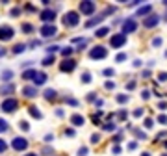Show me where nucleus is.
<instances>
[{"label": "nucleus", "mask_w": 167, "mask_h": 156, "mask_svg": "<svg viewBox=\"0 0 167 156\" xmlns=\"http://www.w3.org/2000/svg\"><path fill=\"white\" fill-rule=\"evenodd\" d=\"M78 23H80V19H78V13H76V11H69V13H65L63 24H65L67 28H73V26H76Z\"/></svg>", "instance_id": "nucleus-1"}, {"label": "nucleus", "mask_w": 167, "mask_h": 156, "mask_svg": "<svg viewBox=\"0 0 167 156\" xmlns=\"http://www.w3.org/2000/svg\"><path fill=\"white\" fill-rule=\"evenodd\" d=\"M124 43H126V35L124 34H115V35H111V39H110L111 48H121Z\"/></svg>", "instance_id": "nucleus-2"}, {"label": "nucleus", "mask_w": 167, "mask_h": 156, "mask_svg": "<svg viewBox=\"0 0 167 156\" xmlns=\"http://www.w3.org/2000/svg\"><path fill=\"white\" fill-rule=\"evenodd\" d=\"M89 56H91L93 60H104V58L108 56V50H106L104 47H95V48H91Z\"/></svg>", "instance_id": "nucleus-3"}, {"label": "nucleus", "mask_w": 167, "mask_h": 156, "mask_svg": "<svg viewBox=\"0 0 167 156\" xmlns=\"http://www.w3.org/2000/svg\"><path fill=\"white\" fill-rule=\"evenodd\" d=\"M137 30V23L134 19H126L124 20V24H123V34L126 35V34H134Z\"/></svg>", "instance_id": "nucleus-4"}, {"label": "nucleus", "mask_w": 167, "mask_h": 156, "mask_svg": "<svg viewBox=\"0 0 167 156\" xmlns=\"http://www.w3.org/2000/svg\"><path fill=\"white\" fill-rule=\"evenodd\" d=\"M17 106H19V102L15 101V98H8V101H4V102H2V112L11 113V112H15V110H17Z\"/></svg>", "instance_id": "nucleus-5"}, {"label": "nucleus", "mask_w": 167, "mask_h": 156, "mask_svg": "<svg viewBox=\"0 0 167 156\" xmlns=\"http://www.w3.org/2000/svg\"><path fill=\"white\" fill-rule=\"evenodd\" d=\"M95 9H97L95 2H80V11L84 13V15H91Z\"/></svg>", "instance_id": "nucleus-6"}, {"label": "nucleus", "mask_w": 167, "mask_h": 156, "mask_svg": "<svg viewBox=\"0 0 167 156\" xmlns=\"http://www.w3.org/2000/svg\"><path fill=\"white\" fill-rule=\"evenodd\" d=\"M11 145L15 151H24V149H28V139L26 138H15Z\"/></svg>", "instance_id": "nucleus-7"}, {"label": "nucleus", "mask_w": 167, "mask_h": 156, "mask_svg": "<svg viewBox=\"0 0 167 156\" xmlns=\"http://www.w3.org/2000/svg\"><path fill=\"white\" fill-rule=\"evenodd\" d=\"M13 37V28L11 26H0V41H8Z\"/></svg>", "instance_id": "nucleus-8"}, {"label": "nucleus", "mask_w": 167, "mask_h": 156, "mask_svg": "<svg viewBox=\"0 0 167 156\" xmlns=\"http://www.w3.org/2000/svg\"><path fill=\"white\" fill-rule=\"evenodd\" d=\"M41 35L43 37H50V35H56V26L54 24H45L41 28Z\"/></svg>", "instance_id": "nucleus-9"}, {"label": "nucleus", "mask_w": 167, "mask_h": 156, "mask_svg": "<svg viewBox=\"0 0 167 156\" xmlns=\"http://www.w3.org/2000/svg\"><path fill=\"white\" fill-rule=\"evenodd\" d=\"M74 67H76V61H74V60H65V61L60 65V69L63 71V73H71V71H74Z\"/></svg>", "instance_id": "nucleus-10"}, {"label": "nucleus", "mask_w": 167, "mask_h": 156, "mask_svg": "<svg viewBox=\"0 0 167 156\" xmlns=\"http://www.w3.org/2000/svg\"><path fill=\"white\" fill-rule=\"evenodd\" d=\"M158 23H160V17H158V15H149L147 19L143 20V26H147V28H154Z\"/></svg>", "instance_id": "nucleus-11"}, {"label": "nucleus", "mask_w": 167, "mask_h": 156, "mask_svg": "<svg viewBox=\"0 0 167 156\" xmlns=\"http://www.w3.org/2000/svg\"><path fill=\"white\" fill-rule=\"evenodd\" d=\"M54 17H56V13H54L52 9H45V11H41V19H43L45 23H52Z\"/></svg>", "instance_id": "nucleus-12"}, {"label": "nucleus", "mask_w": 167, "mask_h": 156, "mask_svg": "<svg viewBox=\"0 0 167 156\" xmlns=\"http://www.w3.org/2000/svg\"><path fill=\"white\" fill-rule=\"evenodd\" d=\"M33 82H36V86H43V84L46 82V74H45V73H36V76H33Z\"/></svg>", "instance_id": "nucleus-13"}, {"label": "nucleus", "mask_w": 167, "mask_h": 156, "mask_svg": "<svg viewBox=\"0 0 167 156\" xmlns=\"http://www.w3.org/2000/svg\"><path fill=\"white\" fill-rule=\"evenodd\" d=\"M71 123L74 126H82L84 123H86V119H84L82 115H78V113H74V115H71Z\"/></svg>", "instance_id": "nucleus-14"}, {"label": "nucleus", "mask_w": 167, "mask_h": 156, "mask_svg": "<svg viewBox=\"0 0 167 156\" xmlns=\"http://www.w3.org/2000/svg\"><path fill=\"white\" fill-rule=\"evenodd\" d=\"M23 93H24V97L32 98V97H36V95H37V87H32V86H28V87H24V89H23Z\"/></svg>", "instance_id": "nucleus-15"}, {"label": "nucleus", "mask_w": 167, "mask_h": 156, "mask_svg": "<svg viewBox=\"0 0 167 156\" xmlns=\"http://www.w3.org/2000/svg\"><path fill=\"white\" fill-rule=\"evenodd\" d=\"M150 11H152V6L147 4V6H143V8H139V9H137V15H139V17H145V15H149Z\"/></svg>", "instance_id": "nucleus-16"}, {"label": "nucleus", "mask_w": 167, "mask_h": 156, "mask_svg": "<svg viewBox=\"0 0 167 156\" xmlns=\"http://www.w3.org/2000/svg\"><path fill=\"white\" fill-rule=\"evenodd\" d=\"M36 73H37V71H33V69H28V71H24V73H23V78H24V80H33V76H36Z\"/></svg>", "instance_id": "nucleus-17"}, {"label": "nucleus", "mask_w": 167, "mask_h": 156, "mask_svg": "<svg viewBox=\"0 0 167 156\" xmlns=\"http://www.w3.org/2000/svg\"><path fill=\"white\" fill-rule=\"evenodd\" d=\"M28 112H30V115H32V117H37V119H41V112L36 108V106H30V108H28Z\"/></svg>", "instance_id": "nucleus-18"}, {"label": "nucleus", "mask_w": 167, "mask_h": 156, "mask_svg": "<svg viewBox=\"0 0 167 156\" xmlns=\"http://www.w3.org/2000/svg\"><path fill=\"white\" fill-rule=\"evenodd\" d=\"M108 32H110V28H106V26H104V28H99V30L95 32V35H97V37H104V35H106Z\"/></svg>", "instance_id": "nucleus-19"}, {"label": "nucleus", "mask_w": 167, "mask_h": 156, "mask_svg": "<svg viewBox=\"0 0 167 156\" xmlns=\"http://www.w3.org/2000/svg\"><path fill=\"white\" fill-rule=\"evenodd\" d=\"M100 20H102V15H100V17H97V19H93V20H87L86 26H87V28H91V26H95V24H99Z\"/></svg>", "instance_id": "nucleus-20"}, {"label": "nucleus", "mask_w": 167, "mask_h": 156, "mask_svg": "<svg viewBox=\"0 0 167 156\" xmlns=\"http://www.w3.org/2000/svg\"><path fill=\"white\" fill-rule=\"evenodd\" d=\"M11 76H13V71H4V73H2V80L8 82V80H11Z\"/></svg>", "instance_id": "nucleus-21"}, {"label": "nucleus", "mask_w": 167, "mask_h": 156, "mask_svg": "<svg viewBox=\"0 0 167 156\" xmlns=\"http://www.w3.org/2000/svg\"><path fill=\"white\" fill-rule=\"evenodd\" d=\"M45 98H48V101H50V98H56V91L54 89H46L45 91Z\"/></svg>", "instance_id": "nucleus-22"}, {"label": "nucleus", "mask_w": 167, "mask_h": 156, "mask_svg": "<svg viewBox=\"0 0 167 156\" xmlns=\"http://www.w3.org/2000/svg\"><path fill=\"white\" fill-rule=\"evenodd\" d=\"M24 50H26L24 45H15V48H13V52H15V54H20V52H24Z\"/></svg>", "instance_id": "nucleus-23"}, {"label": "nucleus", "mask_w": 167, "mask_h": 156, "mask_svg": "<svg viewBox=\"0 0 167 156\" xmlns=\"http://www.w3.org/2000/svg\"><path fill=\"white\" fill-rule=\"evenodd\" d=\"M52 63H54V56H48L43 60V65H52Z\"/></svg>", "instance_id": "nucleus-24"}, {"label": "nucleus", "mask_w": 167, "mask_h": 156, "mask_svg": "<svg viewBox=\"0 0 167 156\" xmlns=\"http://www.w3.org/2000/svg\"><path fill=\"white\" fill-rule=\"evenodd\" d=\"M0 91H2L4 95H8V93H11V91H13V86H4L2 89H0Z\"/></svg>", "instance_id": "nucleus-25"}, {"label": "nucleus", "mask_w": 167, "mask_h": 156, "mask_svg": "<svg viewBox=\"0 0 167 156\" xmlns=\"http://www.w3.org/2000/svg\"><path fill=\"white\" fill-rule=\"evenodd\" d=\"M82 80H84V84H89V82H91V74H89V73H84Z\"/></svg>", "instance_id": "nucleus-26"}, {"label": "nucleus", "mask_w": 167, "mask_h": 156, "mask_svg": "<svg viewBox=\"0 0 167 156\" xmlns=\"http://www.w3.org/2000/svg\"><path fill=\"white\" fill-rule=\"evenodd\" d=\"M4 130H8V123L4 119H0V132H4Z\"/></svg>", "instance_id": "nucleus-27"}, {"label": "nucleus", "mask_w": 167, "mask_h": 156, "mask_svg": "<svg viewBox=\"0 0 167 156\" xmlns=\"http://www.w3.org/2000/svg\"><path fill=\"white\" fill-rule=\"evenodd\" d=\"M61 54H63L65 58H67V56H71V54H73V48H69V47H67V48H63V50H61Z\"/></svg>", "instance_id": "nucleus-28"}, {"label": "nucleus", "mask_w": 167, "mask_h": 156, "mask_svg": "<svg viewBox=\"0 0 167 156\" xmlns=\"http://www.w3.org/2000/svg\"><path fill=\"white\" fill-rule=\"evenodd\" d=\"M6 149H8V143H6L4 139H0V152H4Z\"/></svg>", "instance_id": "nucleus-29"}, {"label": "nucleus", "mask_w": 167, "mask_h": 156, "mask_svg": "<svg viewBox=\"0 0 167 156\" xmlns=\"http://www.w3.org/2000/svg\"><path fill=\"white\" fill-rule=\"evenodd\" d=\"M158 123L160 125H167V115H160L158 117Z\"/></svg>", "instance_id": "nucleus-30"}, {"label": "nucleus", "mask_w": 167, "mask_h": 156, "mask_svg": "<svg viewBox=\"0 0 167 156\" xmlns=\"http://www.w3.org/2000/svg\"><path fill=\"white\" fill-rule=\"evenodd\" d=\"M78 156H87V147H80V151H78Z\"/></svg>", "instance_id": "nucleus-31"}, {"label": "nucleus", "mask_w": 167, "mask_h": 156, "mask_svg": "<svg viewBox=\"0 0 167 156\" xmlns=\"http://www.w3.org/2000/svg\"><path fill=\"white\" fill-rule=\"evenodd\" d=\"M99 141H100V136H99V134H93V136H91V143H99Z\"/></svg>", "instance_id": "nucleus-32"}, {"label": "nucleus", "mask_w": 167, "mask_h": 156, "mask_svg": "<svg viewBox=\"0 0 167 156\" xmlns=\"http://www.w3.org/2000/svg\"><path fill=\"white\" fill-rule=\"evenodd\" d=\"M113 69H104V76H113Z\"/></svg>", "instance_id": "nucleus-33"}, {"label": "nucleus", "mask_w": 167, "mask_h": 156, "mask_svg": "<svg viewBox=\"0 0 167 156\" xmlns=\"http://www.w3.org/2000/svg\"><path fill=\"white\" fill-rule=\"evenodd\" d=\"M152 119H145V128H152Z\"/></svg>", "instance_id": "nucleus-34"}, {"label": "nucleus", "mask_w": 167, "mask_h": 156, "mask_svg": "<svg viewBox=\"0 0 167 156\" xmlns=\"http://www.w3.org/2000/svg\"><path fill=\"white\" fill-rule=\"evenodd\" d=\"M117 101L123 104V102H126V101H128V97H126V95H119V97H117Z\"/></svg>", "instance_id": "nucleus-35"}, {"label": "nucleus", "mask_w": 167, "mask_h": 156, "mask_svg": "<svg viewBox=\"0 0 167 156\" xmlns=\"http://www.w3.org/2000/svg\"><path fill=\"white\" fill-rule=\"evenodd\" d=\"M23 30H24V32H32L33 26H32V24H23Z\"/></svg>", "instance_id": "nucleus-36"}, {"label": "nucleus", "mask_w": 167, "mask_h": 156, "mask_svg": "<svg viewBox=\"0 0 167 156\" xmlns=\"http://www.w3.org/2000/svg\"><path fill=\"white\" fill-rule=\"evenodd\" d=\"M104 130H115V125H113V123H111V125H110V123L104 125Z\"/></svg>", "instance_id": "nucleus-37"}, {"label": "nucleus", "mask_w": 167, "mask_h": 156, "mask_svg": "<svg viewBox=\"0 0 167 156\" xmlns=\"http://www.w3.org/2000/svg\"><path fill=\"white\" fill-rule=\"evenodd\" d=\"M124 60H126V54H117V61H124Z\"/></svg>", "instance_id": "nucleus-38"}, {"label": "nucleus", "mask_w": 167, "mask_h": 156, "mask_svg": "<svg viewBox=\"0 0 167 156\" xmlns=\"http://www.w3.org/2000/svg\"><path fill=\"white\" fill-rule=\"evenodd\" d=\"M134 115H136V117H141V115H143V108H137V110L134 112Z\"/></svg>", "instance_id": "nucleus-39"}, {"label": "nucleus", "mask_w": 167, "mask_h": 156, "mask_svg": "<svg viewBox=\"0 0 167 156\" xmlns=\"http://www.w3.org/2000/svg\"><path fill=\"white\" fill-rule=\"evenodd\" d=\"M28 128H30V126H28V125H26L24 121H20V130H24V132H26Z\"/></svg>", "instance_id": "nucleus-40"}, {"label": "nucleus", "mask_w": 167, "mask_h": 156, "mask_svg": "<svg viewBox=\"0 0 167 156\" xmlns=\"http://www.w3.org/2000/svg\"><path fill=\"white\" fill-rule=\"evenodd\" d=\"M152 45H154V47H160V45H162V39H160V37H156L154 41H152Z\"/></svg>", "instance_id": "nucleus-41"}, {"label": "nucleus", "mask_w": 167, "mask_h": 156, "mask_svg": "<svg viewBox=\"0 0 167 156\" xmlns=\"http://www.w3.org/2000/svg\"><path fill=\"white\" fill-rule=\"evenodd\" d=\"M141 97L145 98V101H147V98L150 97V91H143V93H141Z\"/></svg>", "instance_id": "nucleus-42"}, {"label": "nucleus", "mask_w": 167, "mask_h": 156, "mask_svg": "<svg viewBox=\"0 0 167 156\" xmlns=\"http://www.w3.org/2000/svg\"><path fill=\"white\" fill-rule=\"evenodd\" d=\"M113 87H115L113 82H106V89H113Z\"/></svg>", "instance_id": "nucleus-43"}, {"label": "nucleus", "mask_w": 167, "mask_h": 156, "mask_svg": "<svg viewBox=\"0 0 167 156\" xmlns=\"http://www.w3.org/2000/svg\"><path fill=\"white\" fill-rule=\"evenodd\" d=\"M160 80L165 82V80H167V73H160Z\"/></svg>", "instance_id": "nucleus-44"}, {"label": "nucleus", "mask_w": 167, "mask_h": 156, "mask_svg": "<svg viewBox=\"0 0 167 156\" xmlns=\"http://www.w3.org/2000/svg\"><path fill=\"white\" fill-rule=\"evenodd\" d=\"M158 108H160V110H165V108H167V102H160Z\"/></svg>", "instance_id": "nucleus-45"}, {"label": "nucleus", "mask_w": 167, "mask_h": 156, "mask_svg": "<svg viewBox=\"0 0 167 156\" xmlns=\"http://www.w3.org/2000/svg\"><path fill=\"white\" fill-rule=\"evenodd\" d=\"M126 115H128V113H126V112H124V110H121V112H119V117H121V119H124V117H126Z\"/></svg>", "instance_id": "nucleus-46"}, {"label": "nucleus", "mask_w": 167, "mask_h": 156, "mask_svg": "<svg viewBox=\"0 0 167 156\" xmlns=\"http://www.w3.org/2000/svg\"><path fill=\"white\" fill-rule=\"evenodd\" d=\"M65 134H67V136H74V130H73V128H67Z\"/></svg>", "instance_id": "nucleus-47"}, {"label": "nucleus", "mask_w": 167, "mask_h": 156, "mask_svg": "<svg viewBox=\"0 0 167 156\" xmlns=\"http://www.w3.org/2000/svg\"><path fill=\"white\" fill-rule=\"evenodd\" d=\"M113 154H121V147L115 145V147H113Z\"/></svg>", "instance_id": "nucleus-48"}, {"label": "nucleus", "mask_w": 167, "mask_h": 156, "mask_svg": "<svg viewBox=\"0 0 167 156\" xmlns=\"http://www.w3.org/2000/svg\"><path fill=\"white\" fill-rule=\"evenodd\" d=\"M58 48H60L58 45H54V47H50V48H48V52H56V50H58Z\"/></svg>", "instance_id": "nucleus-49"}, {"label": "nucleus", "mask_w": 167, "mask_h": 156, "mask_svg": "<svg viewBox=\"0 0 167 156\" xmlns=\"http://www.w3.org/2000/svg\"><path fill=\"white\" fill-rule=\"evenodd\" d=\"M67 102H69V104H73V106H76V104H78V102L74 101V98H67Z\"/></svg>", "instance_id": "nucleus-50"}, {"label": "nucleus", "mask_w": 167, "mask_h": 156, "mask_svg": "<svg viewBox=\"0 0 167 156\" xmlns=\"http://www.w3.org/2000/svg\"><path fill=\"white\" fill-rule=\"evenodd\" d=\"M134 87H136V82H134V80H132V82L128 84V89H134Z\"/></svg>", "instance_id": "nucleus-51"}, {"label": "nucleus", "mask_w": 167, "mask_h": 156, "mask_svg": "<svg viewBox=\"0 0 167 156\" xmlns=\"http://www.w3.org/2000/svg\"><path fill=\"white\" fill-rule=\"evenodd\" d=\"M26 156H37V154H33V152H28V154H26Z\"/></svg>", "instance_id": "nucleus-52"}, {"label": "nucleus", "mask_w": 167, "mask_h": 156, "mask_svg": "<svg viewBox=\"0 0 167 156\" xmlns=\"http://www.w3.org/2000/svg\"><path fill=\"white\" fill-rule=\"evenodd\" d=\"M141 156H150V154H149V152H143V154H141Z\"/></svg>", "instance_id": "nucleus-53"}, {"label": "nucleus", "mask_w": 167, "mask_h": 156, "mask_svg": "<svg viewBox=\"0 0 167 156\" xmlns=\"http://www.w3.org/2000/svg\"><path fill=\"white\" fill-rule=\"evenodd\" d=\"M163 4H165V6H167V0H165V2H163Z\"/></svg>", "instance_id": "nucleus-54"}]
</instances>
